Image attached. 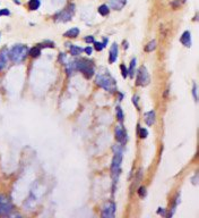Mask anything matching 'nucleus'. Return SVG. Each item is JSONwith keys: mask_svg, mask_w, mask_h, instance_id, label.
I'll list each match as a JSON object with an SVG mask.
<instances>
[{"mask_svg": "<svg viewBox=\"0 0 199 218\" xmlns=\"http://www.w3.org/2000/svg\"><path fill=\"white\" fill-rule=\"evenodd\" d=\"M114 214H116V205H114V202H112V201L106 202L104 205V208H103L102 216L105 218H113L114 217Z\"/></svg>", "mask_w": 199, "mask_h": 218, "instance_id": "obj_7", "label": "nucleus"}, {"mask_svg": "<svg viewBox=\"0 0 199 218\" xmlns=\"http://www.w3.org/2000/svg\"><path fill=\"white\" fill-rule=\"evenodd\" d=\"M84 51L86 52L87 55H92V52H93V48H92V47H87V48H85V49H84Z\"/></svg>", "mask_w": 199, "mask_h": 218, "instance_id": "obj_31", "label": "nucleus"}, {"mask_svg": "<svg viewBox=\"0 0 199 218\" xmlns=\"http://www.w3.org/2000/svg\"><path fill=\"white\" fill-rule=\"evenodd\" d=\"M120 68H121V71H122V76L126 78L127 75H128V69L126 68V66H124V65H121V66H120Z\"/></svg>", "mask_w": 199, "mask_h": 218, "instance_id": "obj_27", "label": "nucleus"}, {"mask_svg": "<svg viewBox=\"0 0 199 218\" xmlns=\"http://www.w3.org/2000/svg\"><path fill=\"white\" fill-rule=\"evenodd\" d=\"M116 139L119 141V143L124 144L127 142V132L126 128L122 126V124H118L116 127Z\"/></svg>", "mask_w": 199, "mask_h": 218, "instance_id": "obj_8", "label": "nucleus"}, {"mask_svg": "<svg viewBox=\"0 0 199 218\" xmlns=\"http://www.w3.org/2000/svg\"><path fill=\"white\" fill-rule=\"evenodd\" d=\"M72 66L75 71L82 72L87 78H90L94 75V67H93V63L88 60V59H78L72 61Z\"/></svg>", "mask_w": 199, "mask_h": 218, "instance_id": "obj_3", "label": "nucleus"}, {"mask_svg": "<svg viewBox=\"0 0 199 218\" xmlns=\"http://www.w3.org/2000/svg\"><path fill=\"white\" fill-rule=\"evenodd\" d=\"M28 55V47L24 45H16L8 51V59L15 64H20L26 59Z\"/></svg>", "mask_w": 199, "mask_h": 218, "instance_id": "obj_1", "label": "nucleus"}, {"mask_svg": "<svg viewBox=\"0 0 199 218\" xmlns=\"http://www.w3.org/2000/svg\"><path fill=\"white\" fill-rule=\"evenodd\" d=\"M106 42H108V40L105 39L103 43H101V42H96V41H94L93 43H94V47H95V49H96L97 51H102L103 49H104V47H105V45H106Z\"/></svg>", "mask_w": 199, "mask_h": 218, "instance_id": "obj_21", "label": "nucleus"}, {"mask_svg": "<svg viewBox=\"0 0 199 218\" xmlns=\"http://www.w3.org/2000/svg\"><path fill=\"white\" fill-rule=\"evenodd\" d=\"M121 162H122V148L116 147L114 148V156L112 159V164H111V170H112V176L114 182L120 175V169H121Z\"/></svg>", "mask_w": 199, "mask_h": 218, "instance_id": "obj_4", "label": "nucleus"}, {"mask_svg": "<svg viewBox=\"0 0 199 218\" xmlns=\"http://www.w3.org/2000/svg\"><path fill=\"white\" fill-rule=\"evenodd\" d=\"M135 66H136V59L134 58L132 60H131V63H130V67H129V76L132 77L134 76V73H135Z\"/></svg>", "mask_w": 199, "mask_h": 218, "instance_id": "obj_22", "label": "nucleus"}, {"mask_svg": "<svg viewBox=\"0 0 199 218\" xmlns=\"http://www.w3.org/2000/svg\"><path fill=\"white\" fill-rule=\"evenodd\" d=\"M74 15H75V5L70 4L66 7L62 12H60L57 16H54V19L60 20V22H69Z\"/></svg>", "mask_w": 199, "mask_h": 218, "instance_id": "obj_5", "label": "nucleus"}, {"mask_svg": "<svg viewBox=\"0 0 199 218\" xmlns=\"http://www.w3.org/2000/svg\"><path fill=\"white\" fill-rule=\"evenodd\" d=\"M193 184H195V185H196V184H197V175H196V176H195V177H193Z\"/></svg>", "mask_w": 199, "mask_h": 218, "instance_id": "obj_32", "label": "nucleus"}, {"mask_svg": "<svg viewBox=\"0 0 199 218\" xmlns=\"http://www.w3.org/2000/svg\"><path fill=\"white\" fill-rule=\"evenodd\" d=\"M4 199L5 200H0V214L1 215H8L13 210V206L8 201L6 197Z\"/></svg>", "mask_w": 199, "mask_h": 218, "instance_id": "obj_9", "label": "nucleus"}, {"mask_svg": "<svg viewBox=\"0 0 199 218\" xmlns=\"http://www.w3.org/2000/svg\"><path fill=\"white\" fill-rule=\"evenodd\" d=\"M151 82V76L148 74L147 68L145 66H141L140 68L137 72V81H136V85H139V86H145L149 84Z\"/></svg>", "mask_w": 199, "mask_h": 218, "instance_id": "obj_6", "label": "nucleus"}, {"mask_svg": "<svg viewBox=\"0 0 199 218\" xmlns=\"http://www.w3.org/2000/svg\"><path fill=\"white\" fill-rule=\"evenodd\" d=\"M137 192H138V194H139L140 198H145L146 194H147V192H146V187H145V186H140V187L138 189Z\"/></svg>", "mask_w": 199, "mask_h": 218, "instance_id": "obj_24", "label": "nucleus"}, {"mask_svg": "<svg viewBox=\"0 0 199 218\" xmlns=\"http://www.w3.org/2000/svg\"><path fill=\"white\" fill-rule=\"evenodd\" d=\"M156 45H157V42H156L155 40H152V41H149L147 45H145V51L152 52L153 50H155V49H156Z\"/></svg>", "mask_w": 199, "mask_h": 218, "instance_id": "obj_17", "label": "nucleus"}, {"mask_svg": "<svg viewBox=\"0 0 199 218\" xmlns=\"http://www.w3.org/2000/svg\"><path fill=\"white\" fill-rule=\"evenodd\" d=\"M192 94L193 98H195V101H198V88H197V84H193Z\"/></svg>", "mask_w": 199, "mask_h": 218, "instance_id": "obj_26", "label": "nucleus"}, {"mask_svg": "<svg viewBox=\"0 0 199 218\" xmlns=\"http://www.w3.org/2000/svg\"><path fill=\"white\" fill-rule=\"evenodd\" d=\"M40 5H41L40 0H30V2H28V8H30L31 10H36V9H39Z\"/></svg>", "mask_w": 199, "mask_h": 218, "instance_id": "obj_19", "label": "nucleus"}, {"mask_svg": "<svg viewBox=\"0 0 199 218\" xmlns=\"http://www.w3.org/2000/svg\"><path fill=\"white\" fill-rule=\"evenodd\" d=\"M110 1V6L112 7L113 9H120L124 6L126 1L127 0H109Z\"/></svg>", "mask_w": 199, "mask_h": 218, "instance_id": "obj_14", "label": "nucleus"}, {"mask_svg": "<svg viewBox=\"0 0 199 218\" xmlns=\"http://www.w3.org/2000/svg\"><path fill=\"white\" fill-rule=\"evenodd\" d=\"M84 40H85V42H86V43H93V42L95 41V40H94V37H90V35L86 37Z\"/></svg>", "mask_w": 199, "mask_h": 218, "instance_id": "obj_28", "label": "nucleus"}, {"mask_svg": "<svg viewBox=\"0 0 199 218\" xmlns=\"http://www.w3.org/2000/svg\"><path fill=\"white\" fill-rule=\"evenodd\" d=\"M117 57H118V45L117 43H113L110 48V56H109V61L112 64L117 60Z\"/></svg>", "mask_w": 199, "mask_h": 218, "instance_id": "obj_12", "label": "nucleus"}, {"mask_svg": "<svg viewBox=\"0 0 199 218\" xmlns=\"http://www.w3.org/2000/svg\"><path fill=\"white\" fill-rule=\"evenodd\" d=\"M83 51H84L83 48H80L78 45H71L70 47V53L72 56H78V55H80Z\"/></svg>", "mask_w": 199, "mask_h": 218, "instance_id": "obj_18", "label": "nucleus"}, {"mask_svg": "<svg viewBox=\"0 0 199 218\" xmlns=\"http://www.w3.org/2000/svg\"><path fill=\"white\" fill-rule=\"evenodd\" d=\"M7 60H8V52L7 50H2L0 52V71H2L7 65Z\"/></svg>", "mask_w": 199, "mask_h": 218, "instance_id": "obj_13", "label": "nucleus"}, {"mask_svg": "<svg viewBox=\"0 0 199 218\" xmlns=\"http://www.w3.org/2000/svg\"><path fill=\"white\" fill-rule=\"evenodd\" d=\"M180 42L183 45H186L187 48H190L191 47V34H190L189 31H186V32L181 35Z\"/></svg>", "mask_w": 199, "mask_h": 218, "instance_id": "obj_11", "label": "nucleus"}, {"mask_svg": "<svg viewBox=\"0 0 199 218\" xmlns=\"http://www.w3.org/2000/svg\"><path fill=\"white\" fill-rule=\"evenodd\" d=\"M117 117H118V119L120 121V123L123 122V111H122L121 107H117Z\"/></svg>", "mask_w": 199, "mask_h": 218, "instance_id": "obj_23", "label": "nucleus"}, {"mask_svg": "<svg viewBox=\"0 0 199 218\" xmlns=\"http://www.w3.org/2000/svg\"><path fill=\"white\" fill-rule=\"evenodd\" d=\"M28 55L33 58L39 57L40 55H41V48L40 47H33L31 49H28Z\"/></svg>", "mask_w": 199, "mask_h": 218, "instance_id": "obj_16", "label": "nucleus"}, {"mask_svg": "<svg viewBox=\"0 0 199 218\" xmlns=\"http://www.w3.org/2000/svg\"><path fill=\"white\" fill-rule=\"evenodd\" d=\"M95 82L98 86H101L102 89L108 91L110 93H113L117 91V84L114 78L109 75V74H98L96 76Z\"/></svg>", "mask_w": 199, "mask_h": 218, "instance_id": "obj_2", "label": "nucleus"}, {"mask_svg": "<svg viewBox=\"0 0 199 218\" xmlns=\"http://www.w3.org/2000/svg\"><path fill=\"white\" fill-rule=\"evenodd\" d=\"M78 35H79V30H78L77 27H74V29H70L69 31H67V32L64 34V37L66 38H77Z\"/></svg>", "mask_w": 199, "mask_h": 218, "instance_id": "obj_15", "label": "nucleus"}, {"mask_svg": "<svg viewBox=\"0 0 199 218\" xmlns=\"http://www.w3.org/2000/svg\"><path fill=\"white\" fill-rule=\"evenodd\" d=\"M144 117H145V118H144V119H145V123L147 124L148 126H152V125L155 123V121H156V114H155L154 110H151V111L145 113Z\"/></svg>", "mask_w": 199, "mask_h": 218, "instance_id": "obj_10", "label": "nucleus"}, {"mask_svg": "<svg viewBox=\"0 0 199 218\" xmlns=\"http://www.w3.org/2000/svg\"><path fill=\"white\" fill-rule=\"evenodd\" d=\"M98 13L101 14L102 16H106L110 13V8L106 5H102V6L98 7Z\"/></svg>", "mask_w": 199, "mask_h": 218, "instance_id": "obj_20", "label": "nucleus"}, {"mask_svg": "<svg viewBox=\"0 0 199 218\" xmlns=\"http://www.w3.org/2000/svg\"><path fill=\"white\" fill-rule=\"evenodd\" d=\"M132 102H134V105H135V107L137 109L139 108L138 107V96H134L132 97Z\"/></svg>", "mask_w": 199, "mask_h": 218, "instance_id": "obj_30", "label": "nucleus"}, {"mask_svg": "<svg viewBox=\"0 0 199 218\" xmlns=\"http://www.w3.org/2000/svg\"><path fill=\"white\" fill-rule=\"evenodd\" d=\"M138 131H139V136H140L141 139H145V138H147L148 132H147V129H146V128H139Z\"/></svg>", "mask_w": 199, "mask_h": 218, "instance_id": "obj_25", "label": "nucleus"}, {"mask_svg": "<svg viewBox=\"0 0 199 218\" xmlns=\"http://www.w3.org/2000/svg\"><path fill=\"white\" fill-rule=\"evenodd\" d=\"M4 15H5V16H9V15H10V12H9L8 9H1V10H0V16H4Z\"/></svg>", "mask_w": 199, "mask_h": 218, "instance_id": "obj_29", "label": "nucleus"}]
</instances>
